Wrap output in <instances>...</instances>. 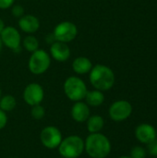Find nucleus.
Masks as SVG:
<instances>
[{"instance_id":"obj_27","label":"nucleus","mask_w":157,"mask_h":158,"mask_svg":"<svg viewBox=\"0 0 157 158\" xmlns=\"http://www.w3.org/2000/svg\"><path fill=\"white\" fill-rule=\"evenodd\" d=\"M3 48V43H2V40H1V37H0V52Z\"/></svg>"},{"instance_id":"obj_18","label":"nucleus","mask_w":157,"mask_h":158,"mask_svg":"<svg viewBox=\"0 0 157 158\" xmlns=\"http://www.w3.org/2000/svg\"><path fill=\"white\" fill-rule=\"evenodd\" d=\"M17 106L16 98L13 95L6 94L1 97L0 99V109L4 112H10L15 109Z\"/></svg>"},{"instance_id":"obj_16","label":"nucleus","mask_w":157,"mask_h":158,"mask_svg":"<svg viewBox=\"0 0 157 158\" xmlns=\"http://www.w3.org/2000/svg\"><path fill=\"white\" fill-rule=\"evenodd\" d=\"M85 103L89 106L93 107H97L100 106L104 101H105V95L103 92L99 90H93V91H88L86 95H85Z\"/></svg>"},{"instance_id":"obj_17","label":"nucleus","mask_w":157,"mask_h":158,"mask_svg":"<svg viewBox=\"0 0 157 158\" xmlns=\"http://www.w3.org/2000/svg\"><path fill=\"white\" fill-rule=\"evenodd\" d=\"M86 126L90 133H97L103 130L105 126V121L101 116L93 115L90 116L89 118L86 120Z\"/></svg>"},{"instance_id":"obj_9","label":"nucleus","mask_w":157,"mask_h":158,"mask_svg":"<svg viewBox=\"0 0 157 158\" xmlns=\"http://www.w3.org/2000/svg\"><path fill=\"white\" fill-rule=\"evenodd\" d=\"M109 117L112 120L120 122L127 119L132 113V106L126 100H119L113 103L109 107Z\"/></svg>"},{"instance_id":"obj_26","label":"nucleus","mask_w":157,"mask_h":158,"mask_svg":"<svg viewBox=\"0 0 157 158\" xmlns=\"http://www.w3.org/2000/svg\"><path fill=\"white\" fill-rule=\"evenodd\" d=\"M6 26H5V23H4V21H3V19H0V33L2 32V31L4 30V28H5Z\"/></svg>"},{"instance_id":"obj_20","label":"nucleus","mask_w":157,"mask_h":158,"mask_svg":"<svg viewBox=\"0 0 157 158\" xmlns=\"http://www.w3.org/2000/svg\"><path fill=\"white\" fill-rule=\"evenodd\" d=\"M31 117L34 118V119H42L44 115H45V110L43 108V106L40 105H36V106H31Z\"/></svg>"},{"instance_id":"obj_3","label":"nucleus","mask_w":157,"mask_h":158,"mask_svg":"<svg viewBox=\"0 0 157 158\" xmlns=\"http://www.w3.org/2000/svg\"><path fill=\"white\" fill-rule=\"evenodd\" d=\"M57 148L61 157L78 158L84 151V141L78 135H70L63 139Z\"/></svg>"},{"instance_id":"obj_7","label":"nucleus","mask_w":157,"mask_h":158,"mask_svg":"<svg viewBox=\"0 0 157 158\" xmlns=\"http://www.w3.org/2000/svg\"><path fill=\"white\" fill-rule=\"evenodd\" d=\"M40 140L45 148L56 149L59 146L63 137L58 128L54 126H47L42 130L40 133Z\"/></svg>"},{"instance_id":"obj_15","label":"nucleus","mask_w":157,"mask_h":158,"mask_svg":"<svg viewBox=\"0 0 157 158\" xmlns=\"http://www.w3.org/2000/svg\"><path fill=\"white\" fill-rule=\"evenodd\" d=\"M93 64L86 56H78L72 62V69L79 75H84L91 71Z\"/></svg>"},{"instance_id":"obj_1","label":"nucleus","mask_w":157,"mask_h":158,"mask_svg":"<svg viewBox=\"0 0 157 158\" xmlns=\"http://www.w3.org/2000/svg\"><path fill=\"white\" fill-rule=\"evenodd\" d=\"M84 150L92 158H105L111 152L108 138L100 133H91L84 141Z\"/></svg>"},{"instance_id":"obj_23","label":"nucleus","mask_w":157,"mask_h":158,"mask_svg":"<svg viewBox=\"0 0 157 158\" xmlns=\"http://www.w3.org/2000/svg\"><path fill=\"white\" fill-rule=\"evenodd\" d=\"M148 151L151 156H157V140L155 139L153 142L148 143Z\"/></svg>"},{"instance_id":"obj_14","label":"nucleus","mask_w":157,"mask_h":158,"mask_svg":"<svg viewBox=\"0 0 157 158\" xmlns=\"http://www.w3.org/2000/svg\"><path fill=\"white\" fill-rule=\"evenodd\" d=\"M19 29L26 33H34L40 28V20L34 15L27 14L19 18Z\"/></svg>"},{"instance_id":"obj_28","label":"nucleus","mask_w":157,"mask_h":158,"mask_svg":"<svg viewBox=\"0 0 157 158\" xmlns=\"http://www.w3.org/2000/svg\"><path fill=\"white\" fill-rule=\"evenodd\" d=\"M118 158H131L130 156H120V157Z\"/></svg>"},{"instance_id":"obj_8","label":"nucleus","mask_w":157,"mask_h":158,"mask_svg":"<svg viewBox=\"0 0 157 158\" xmlns=\"http://www.w3.org/2000/svg\"><path fill=\"white\" fill-rule=\"evenodd\" d=\"M0 37L3 43V45L13 50L14 52H18L20 50L21 44V36L19 31L13 26L5 27L2 32L0 33Z\"/></svg>"},{"instance_id":"obj_2","label":"nucleus","mask_w":157,"mask_h":158,"mask_svg":"<svg viewBox=\"0 0 157 158\" xmlns=\"http://www.w3.org/2000/svg\"><path fill=\"white\" fill-rule=\"evenodd\" d=\"M89 73L90 82L95 90L101 92L108 91L115 84V74L113 70L105 65H95Z\"/></svg>"},{"instance_id":"obj_10","label":"nucleus","mask_w":157,"mask_h":158,"mask_svg":"<svg viewBox=\"0 0 157 158\" xmlns=\"http://www.w3.org/2000/svg\"><path fill=\"white\" fill-rule=\"evenodd\" d=\"M44 97L43 88L36 82L28 84L23 91V99L25 103L31 106L40 105Z\"/></svg>"},{"instance_id":"obj_5","label":"nucleus","mask_w":157,"mask_h":158,"mask_svg":"<svg viewBox=\"0 0 157 158\" xmlns=\"http://www.w3.org/2000/svg\"><path fill=\"white\" fill-rule=\"evenodd\" d=\"M51 65V56L43 49H37L32 52L29 61L28 69L34 75L43 74Z\"/></svg>"},{"instance_id":"obj_6","label":"nucleus","mask_w":157,"mask_h":158,"mask_svg":"<svg viewBox=\"0 0 157 158\" xmlns=\"http://www.w3.org/2000/svg\"><path fill=\"white\" fill-rule=\"evenodd\" d=\"M78 34L77 26L71 21H62L58 23L53 31V35L56 41L62 43H69L73 41Z\"/></svg>"},{"instance_id":"obj_24","label":"nucleus","mask_w":157,"mask_h":158,"mask_svg":"<svg viewBox=\"0 0 157 158\" xmlns=\"http://www.w3.org/2000/svg\"><path fill=\"white\" fill-rule=\"evenodd\" d=\"M6 123H7V116L6 112L0 109V131L6 126Z\"/></svg>"},{"instance_id":"obj_21","label":"nucleus","mask_w":157,"mask_h":158,"mask_svg":"<svg viewBox=\"0 0 157 158\" xmlns=\"http://www.w3.org/2000/svg\"><path fill=\"white\" fill-rule=\"evenodd\" d=\"M146 153L145 150L141 146H136L131 150L130 157L131 158H145Z\"/></svg>"},{"instance_id":"obj_22","label":"nucleus","mask_w":157,"mask_h":158,"mask_svg":"<svg viewBox=\"0 0 157 158\" xmlns=\"http://www.w3.org/2000/svg\"><path fill=\"white\" fill-rule=\"evenodd\" d=\"M11 9V13L15 18H21L24 15V8L20 5H13Z\"/></svg>"},{"instance_id":"obj_13","label":"nucleus","mask_w":157,"mask_h":158,"mask_svg":"<svg viewBox=\"0 0 157 158\" xmlns=\"http://www.w3.org/2000/svg\"><path fill=\"white\" fill-rule=\"evenodd\" d=\"M135 136L139 142L148 144L156 138V131L150 124H141L136 128Z\"/></svg>"},{"instance_id":"obj_12","label":"nucleus","mask_w":157,"mask_h":158,"mask_svg":"<svg viewBox=\"0 0 157 158\" xmlns=\"http://www.w3.org/2000/svg\"><path fill=\"white\" fill-rule=\"evenodd\" d=\"M70 113H71L72 118L76 122H78V123L86 122V120L89 118V117L91 115L90 106L82 101L74 102V105L71 107Z\"/></svg>"},{"instance_id":"obj_4","label":"nucleus","mask_w":157,"mask_h":158,"mask_svg":"<svg viewBox=\"0 0 157 158\" xmlns=\"http://www.w3.org/2000/svg\"><path fill=\"white\" fill-rule=\"evenodd\" d=\"M63 89L66 96L72 102L82 101L88 92L84 81L76 76H70L66 79Z\"/></svg>"},{"instance_id":"obj_19","label":"nucleus","mask_w":157,"mask_h":158,"mask_svg":"<svg viewBox=\"0 0 157 158\" xmlns=\"http://www.w3.org/2000/svg\"><path fill=\"white\" fill-rule=\"evenodd\" d=\"M22 44H23V47L25 48V50L30 53H32V52L36 51L37 49H39V41L33 35L26 36L23 39Z\"/></svg>"},{"instance_id":"obj_30","label":"nucleus","mask_w":157,"mask_h":158,"mask_svg":"<svg viewBox=\"0 0 157 158\" xmlns=\"http://www.w3.org/2000/svg\"><path fill=\"white\" fill-rule=\"evenodd\" d=\"M59 158H63V157H59Z\"/></svg>"},{"instance_id":"obj_29","label":"nucleus","mask_w":157,"mask_h":158,"mask_svg":"<svg viewBox=\"0 0 157 158\" xmlns=\"http://www.w3.org/2000/svg\"><path fill=\"white\" fill-rule=\"evenodd\" d=\"M1 95H2V92H1V89H0V99H1V97H2Z\"/></svg>"},{"instance_id":"obj_25","label":"nucleus","mask_w":157,"mask_h":158,"mask_svg":"<svg viewBox=\"0 0 157 158\" xmlns=\"http://www.w3.org/2000/svg\"><path fill=\"white\" fill-rule=\"evenodd\" d=\"M15 0H0V9H7L14 5Z\"/></svg>"},{"instance_id":"obj_11","label":"nucleus","mask_w":157,"mask_h":158,"mask_svg":"<svg viewBox=\"0 0 157 158\" xmlns=\"http://www.w3.org/2000/svg\"><path fill=\"white\" fill-rule=\"evenodd\" d=\"M50 56L57 62H65L70 57V48L66 43L56 41L51 44Z\"/></svg>"}]
</instances>
